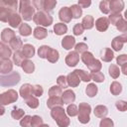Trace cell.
I'll return each instance as SVG.
<instances>
[{
  "mask_svg": "<svg viewBox=\"0 0 127 127\" xmlns=\"http://www.w3.org/2000/svg\"><path fill=\"white\" fill-rule=\"evenodd\" d=\"M51 116L57 122L59 127H67L70 123L69 118L65 115V110L62 106L54 107L51 111Z\"/></svg>",
  "mask_w": 127,
  "mask_h": 127,
  "instance_id": "obj_1",
  "label": "cell"
},
{
  "mask_svg": "<svg viewBox=\"0 0 127 127\" xmlns=\"http://www.w3.org/2000/svg\"><path fill=\"white\" fill-rule=\"evenodd\" d=\"M19 12L21 14L20 16L25 21H30L35 15V8L33 7L31 1L24 0L19 2Z\"/></svg>",
  "mask_w": 127,
  "mask_h": 127,
  "instance_id": "obj_2",
  "label": "cell"
},
{
  "mask_svg": "<svg viewBox=\"0 0 127 127\" xmlns=\"http://www.w3.org/2000/svg\"><path fill=\"white\" fill-rule=\"evenodd\" d=\"M21 79V75L17 71H11L8 74L0 75V85L7 87V86H13L16 85Z\"/></svg>",
  "mask_w": 127,
  "mask_h": 127,
  "instance_id": "obj_3",
  "label": "cell"
},
{
  "mask_svg": "<svg viewBox=\"0 0 127 127\" xmlns=\"http://www.w3.org/2000/svg\"><path fill=\"white\" fill-rule=\"evenodd\" d=\"M33 21L35 24L40 25V27L45 28L53 24V17L49 13H46L44 11H38L37 13H35L33 17Z\"/></svg>",
  "mask_w": 127,
  "mask_h": 127,
  "instance_id": "obj_4",
  "label": "cell"
},
{
  "mask_svg": "<svg viewBox=\"0 0 127 127\" xmlns=\"http://www.w3.org/2000/svg\"><path fill=\"white\" fill-rule=\"evenodd\" d=\"M78 121L82 124H86L89 122L90 120V117H89V114L91 112V107L88 103H85V102H82V103H79L78 107Z\"/></svg>",
  "mask_w": 127,
  "mask_h": 127,
  "instance_id": "obj_5",
  "label": "cell"
},
{
  "mask_svg": "<svg viewBox=\"0 0 127 127\" xmlns=\"http://www.w3.org/2000/svg\"><path fill=\"white\" fill-rule=\"evenodd\" d=\"M18 99V93L14 89H8L7 91L0 94V104L1 105H8L11 104Z\"/></svg>",
  "mask_w": 127,
  "mask_h": 127,
  "instance_id": "obj_6",
  "label": "cell"
},
{
  "mask_svg": "<svg viewBox=\"0 0 127 127\" xmlns=\"http://www.w3.org/2000/svg\"><path fill=\"white\" fill-rule=\"evenodd\" d=\"M126 42H127V36H126V34H123L121 36H117V37H115L112 40V43H111L112 49L114 51H116V52H119L123 48V45Z\"/></svg>",
  "mask_w": 127,
  "mask_h": 127,
  "instance_id": "obj_7",
  "label": "cell"
},
{
  "mask_svg": "<svg viewBox=\"0 0 127 127\" xmlns=\"http://www.w3.org/2000/svg\"><path fill=\"white\" fill-rule=\"evenodd\" d=\"M13 69V63L10 59H1L0 60V73L8 74Z\"/></svg>",
  "mask_w": 127,
  "mask_h": 127,
  "instance_id": "obj_8",
  "label": "cell"
},
{
  "mask_svg": "<svg viewBox=\"0 0 127 127\" xmlns=\"http://www.w3.org/2000/svg\"><path fill=\"white\" fill-rule=\"evenodd\" d=\"M79 62V55L75 51L69 52L65 57V64L67 66H75Z\"/></svg>",
  "mask_w": 127,
  "mask_h": 127,
  "instance_id": "obj_9",
  "label": "cell"
},
{
  "mask_svg": "<svg viewBox=\"0 0 127 127\" xmlns=\"http://www.w3.org/2000/svg\"><path fill=\"white\" fill-rule=\"evenodd\" d=\"M59 18L64 23H69L72 19L69 7H62L61 10L59 11Z\"/></svg>",
  "mask_w": 127,
  "mask_h": 127,
  "instance_id": "obj_10",
  "label": "cell"
},
{
  "mask_svg": "<svg viewBox=\"0 0 127 127\" xmlns=\"http://www.w3.org/2000/svg\"><path fill=\"white\" fill-rule=\"evenodd\" d=\"M123 9H124V2L122 0L109 1V10H111V13H121Z\"/></svg>",
  "mask_w": 127,
  "mask_h": 127,
  "instance_id": "obj_11",
  "label": "cell"
},
{
  "mask_svg": "<svg viewBox=\"0 0 127 127\" xmlns=\"http://www.w3.org/2000/svg\"><path fill=\"white\" fill-rule=\"evenodd\" d=\"M62 100L64 104H71L75 100V93L71 89H66L62 93Z\"/></svg>",
  "mask_w": 127,
  "mask_h": 127,
  "instance_id": "obj_12",
  "label": "cell"
},
{
  "mask_svg": "<svg viewBox=\"0 0 127 127\" xmlns=\"http://www.w3.org/2000/svg\"><path fill=\"white\" fill-rule=\"evenodd\" d=\"M109 21L106 17H100L95 21V27L99 32H105L109 27Z\"/></svg>",
  "mask_w": 127,
  "mask_h": 127,
  "instance_id": "obj_13",
  "label": "cell"
},
{
  "mask_svg": "<svg viewBox=\"0 0 127 127\" xmlns=\"http://www.w3.org/2000/svg\"><path fill=\"white\" fill-rule=\"evenodd\" d=\"M21 21H22L21 16H20L17 12H12L11 15L9 16L8 24H9L12 28H17V27H19V26L22 24Z\"/></svg>",
  "mask_w": 127,
  "mask_h": 127,
  "instance_id": "obj_14",
  "label": "cell"
},
{
  "mask_svg": "<svg viewBox=\"0 0 127 127\" xmlns=\"http://www.w3.org/2000/svg\"><path fill=\"white\" fill-rule=\"evenodd\" d=\"M16 37V34L13 30L11 29H8V28H5L2 32H1V40H2V43H9L13 38Z\"/></svg>",
  "mask_w": 127,
  "mask_h": 127,
  "instance_id": "obj_15",
  "label": "cell"
},
{
  "mask_svg": "<svg viewBox=\"0 0 127 127\" xmlns=\"http://www.w3.org/2000/svg\"><path fill=\"white\" fill-rule=\"evenodd\" d=\"M66 77V82H67V85L71 86V87H76L79 85V82H80V79L79 77L77 76V74L74 72V70L70 73L67 74Z\"/></svg>",
  "mask_w": 127,
  "mask_h": 127,
  "instance_id": "obj_16",
  "label": "cell"
},
{
  "mask_svg": "<svg viewBox=\"0 0 127 127\" xmlns=\"http://www.w3.org/2000/svg\"><path fill=\"white\" fill-rule=\"evenodd\" d=\"M62 46L65 50H70L75 46V39L72 36H65L62 40Z\"/></svg>",
  "mask_w": 127,
  "mask_h": 127,
  "instance_id": "obj_17",
  "label": "cell"
},
{
  "mask_svg": "<svg viewBox=\"0 0 127 127\" xmlns=\"http://www.w3.org/2000/svg\"><path fill=\"white\" fill-rule=\"evenodd\" d=\"M22 54L26 59H30L35 55V48L31 44H25L22 47Z\"/></svg>",
  "mask_w": 127,
  "mask_h": 127,
  "instance_id": "obj_18",
  "label": "cell"
},
{
  "mask_svg": "<svg viewBox=\"0 0 127 127\" xmlns=\"http://www.w3.org/2000/svg\"><path fill=\"white\" fill-rule=\"evenodd\" d=\"M62 105H64V102H63L61 96H53L47 100V106L51 109H53L54 107H57V106H62Z\"/></svg>",
  "mask_w": 127,
  "mask_h": 127,
  "instance_id": "obj_19",
  "label": "cell"
},
{
  "mask_svg": "<svg viewBox=\"0 0 127 127\" xmlns=\"http://www.w3.org/2000/svg\"><path fill=\"white\" fill-rule=\"evenodd\" d=\"M32 87L33 85H31L30 83H25L20 87V95L24 98L27 99L28 97L32 96Z\"/></svg>",
  "mask_w": 127,
  "mask_h": 127,
  "instance_id": "obj_20",
  "label": "cell"
},
{
  "mask_svg": "<svg viewBox=\"0 0 127 127\" xmlns=\"http://www.w3.org/2000/svg\"><path fill=\"white\" fill-rule=\"evenodd\" d=\"M33 35H34V37H35L36 39H38V40H43V39H45V38L48 36V31H47L44 27L38 26V27H36V28L34 29Z\"/></svg>",
  "mask_w": 127,
  "mask_h": 127,
  "instance_id": "obj_21",
  "label": "cell"
},
{
  "mask_svg": "<svg viewBox=\"0 0 127 127\" xmlns=\"http://www.w3.org/2000/svg\"><path fill=\"white\" fill-rule=\"evenodd\" d=\"M21 67L23 68V70L26 73H33L35 70V64L32 61L26 59L25 61H23V63L21 64Z\"/></svg>",
  "mask_w": 127,
  "mask_h": 127,
  "instance_id": "obj_22",
  "label": "cell"
},
{
  "mask_svg": "<svg viewBox=\"0 0 127 127\" xmlns=\"http://www.w3.org/2000/svg\"><path fill=\"white\" fill-rule=\"evenodd\" d=\"M12 55V51L10 47L5 45L4 43L0 42V58L1 59H9Z\"/></svg>",
  "mask_w": 127,
  "mask_h": 127,
  "instance_id": "obj_23",
  "label": "cell"
},
{
  "mask_svg": "<svg viewBox=\"0 0 127 127\" xmlns=\"http://www.w3.org/2000/svg\"><path fill=\"white\" fill-rule=\"evenodd\" d=\"M94 115L98 118H104L108 114V109L105 105H97L94 108Z\"/></svg>",
  "mask_w": 127,
  "mask_h": 127,
  "instance_id": "obj_24",
  "label": "cell"
},
{
  "mask_svg": "<svg viewBox=\"0 0 127 127\" xmlns=\"http://www.w3.org/2000/svg\"><path fill=\"white\" fill-rule=\"evenodd\" d=\"M9 46L11 50H14L15 52H17V51H20V49L23 47V42L19 37L16 36L9 42Z\"/></svg>",
  "mask_w": 127,
  "mask_h": 127,
  "instance_id": "obj_25",
  "label": "cell"
},
{
  "mask_svg": "<svg viewBox=\"0 0 127 127\" xmlns=\"http://www.w3.org/2000/svg\"><path fill=\"white\" fill-rule=\"evenodd\" d=\"M114 58V54H113V51L109 48H105L103 51H102V54H101V60L103 62H106V63H109L113 60Z\"/></svg>",
  "mask_w": 127,
  "mask_h": 127,
  "instance_id": "obj_26",
  "label": "cell"
},
{
  "mask_svg": "<svg viewBox=\"0 0 127 127\" xmlns=\"http://www.w3.org/2000/svg\"><path fill=\"white\" fill-rule=\"evenodd\" d=\"M83 27V29H86V30H89L91 29L93 26H94V19L92 16L90 15H86L83 19H82V22L80 23Z\"/></svg>",
  "mask_w": 127,
  "mask_h": 127,
  "instance_id": "obj_27",
  "label": "cell"
},
{
  "mask_svg": "<svg viewBox=\"0 0 127 127\" xmlns=\"http://www.w3.org/2000/svg\"><path fill=\"white\" fill-rule=\"evenodd\" d=\"M67 32V27L64 23H57L54 26V33L58 36H62Z\"/></svg>",
  "mask_w": 127,
  "mask_h": 127,
  "instance_id": "obj_28",
  "label": "cell"
},
{
  "mask_svg": "<svg viewBox=\"0 0 127 127\" xmlns=\"http://www.w3.org/2000/svg\"><path fill=\"white\" fill-rule=\"evenodd\" d=\"M56 5H57V0H44L43 11L46 13L52 12L56 7Z\"/></svg>",
  "mask_w": 127,
  "mask_h": 127,
  "instance_id": "obj_29",
  "label": "cell"
},
{
  "mask_svg": "<svg viewBox=\"0 0 127 127\" xmlns=\"http://www.w3.org/2000/svg\"><path fill=\"white\" fill-rule=\"evenodd\" d=\"M12 12H15L11 9H8L6 7H0V21L1 22H8L9 16Z\"/></svg>",
  "mask_w": 127,
  "mask_h": 127,
  "instance_id": "obj_30",
  "label": "cell"
},
{
  "mask_svg": "<svg viewBox=\"0 0 127 127\" xmlns=\"http://www.w3.org/2000/svg\"><path fill=\"white\" fill-rule=\"evenodd\" d=\"M69 10H70V13H71V16H72L73 19H78L82 15V9L77 4L71 5L69 7Z\"/></svg>",
  "mask_w": 127,
  "mask_h": 127,
  "instance_id": "obj_31",
  "label": "cell"
},
{
  "mask_svg": "<svg viewBox=\"0 0 127 127\" xmlns=\"http://www.w3.org/2000/svg\"><path fill=\"white\" fill-rule=\"evenodd\" d=\"M59 58H60V55H59V52L55 49H50L49 53H48V56H47V60L50 62V63H57L59 61Z\"/></svg>",
  "mask_w": 127,
  "mask_h": 127,
  "instance_id": "obj_32",
  "label": "cell"
},
{
  "mask_svg": "<svg viewBox=\"0 0 127 127\" xmlns=\"http://www.w3.org/2000/svg\"><path fill=\"white\" fill-rule=\"evenodd\" d=\"M19 33L21 36H24V37H28L32 34V28L26 24V23H23L19 26Z\"/></svg>",
  "mask_w": 127,
  "mask_h": 127,
  "instance_id": "obj_33",
  "label": "cell"
},
{
  "mask_svg": "<svg viewBox=\"0 0 127 127\" xmlns=\"http://www.w3.org/2000/svg\"><path fill=\"white\" fill-rule=\"evenodd\" d=\"M74 72L77 74V76L79 77V79L82 80V81H84V82H88V81L91 80L90 73H88L87 71H85L83 69H75Z\"/></svg>",
  "mask_w": 127,
  "mask_h": 127,
  "instance_id": "obj_34",
  "label": "cell"
},
{
  "mask_svg": "<svg viewBox=\"0 0 127 127\" xmlns=\"http://www.w3.org/2000/svg\"><path fill=\"white\" fill-rule=\"evenodd\" d=\"M18 6L17 1H8V0H0V7H6L8 9H11L16 12Z\"/></svg>",
  "mask_w": 127,
  "mask_h": 127,
  "instance_id": "obj_35",
  "label": "cell"
},
{
  "mask_svg": "<svg viewBox=\"0 0 127 127\" xmlns=\"http://www.w3.org/2000/svg\"><path fill=\"white\" fill-rule=\"evenodd\" d=\"M95 59H94V57H93V55L90 53V52H85V53H83V54H81V61L83 62V64L86 65V66H88L93 61H94Z\"/></svg>",
  "mask_w": 127,
  "mask_h": 127,
  "instance_id": "obj_36",
  "label": "cell"
},
{
  "mask_svg": "<svg viewBox=\"0 0 127 127\" xmlns=\"http://www.w3.org/2000/svg\"><path fill=\"white\" fill-rule=\"evenodd\" d=\"M25 60H26V58L23 56V54H22L21 51H17V52L14 53V55H13V63H14L16 65L21 66V64H22L23 61H25Z\"/></svg>",
  "mask_w": 127,
  "mask_h": 127,
  "instance_id": "obj_37",
  "label": "cell"
},
{
  "mask_svg": "<svg viewBox=\"0 0 127 127\" xmlns=\"http://www.w3.org/2000/svg\"><path fill=\"white\" fill-rule=\"evenodd\" d=\"M122 91V85L118 81H113L110 84V92L113 95H119Z\"/></svg>",
  "mask_w": 127,
  "mask_h": 127,
  "instance_id": "obj_38",
  "label": "cell"
},
{
  "mask_svg": "<svg viewBox=\"0 0 127 127\" xmlns=\"http://www.w3.org/2000/svg\"><path fill=\"white\" fill-rule=\"evenodd\" d=\"M97 91H98V88H97V86L95 85V83H89V84L86 86V88H85V93H86V95L89 96V97L95 96L96 93H97Z\"/></svg>",
  "mask_w": 127,
  "mask_h": 127,
  "instance_id": "obj_39",
  "label": "cell"
},
{
  "mask_svg": "<svg viewBox=\"0 0 127 127\" xmlns=\"http://www.w3.org/2000/svg\"><path fill=\"white\" fill-rule=\"evenodd\" d=\"M87 67H88V69H89L91 72H96V71H99V70L101 69L102 64H101V63H100L99 60L95 59Z\"/></svg>",
  "mask_w": 127,
  "mask_h": 127,
  "instance_id": "obj_40",
  "label": "cell"
},
{
  "mask_svg": "<svg viewBox=\"0 0 127 127\" xmlns=\"http://www.w3.org/2000/svg\"><path fill=\"white\" fill-rule=\"evenodd\" d=\"M108 72H109V75L114 79L118 78L120 75V69L116 64H110V66L108 68Z\"/></svg>",
  "mask_w": 127,
  "mask_h": 127,
  "instance_id": "obj_41",
  "label": "cell"
},
{
  "mask_svg": "<svg viewBox=\"0 0 127 127\" xmlns=\"http://www.w3.org/2000/svg\"><path fill=\"white\" fill-rule=\"evenodd\" d=\"M25 102H26V104L30 108H33V109H35V108H37L39 106V100H38V98L36 96H33V95L30 96V97H28L27 99H25Z\"/></svg>",
  "mask_w": 127,
  "mask_h": 127,
  "instance_id": "obj_42",
  "label": "cell"
},
{
  "mask_svg": "<svg viewBox=\"0 0 127 127\" xmlns=\"http://www.w3.org/2000/svg\"><path fill=\"white\" fill-rule=\"evenodd\" d=\"M122 18H123V16L121 15V13H111L107 19H108L109 23H111L112 25L115 26V25H116Z\"/></svg>",
  "mask_w": 127,
  "mask_h": 127,
  "instance_id": "obj_43",
  "label": "cell"
},
{
  "mask_svg": "<svg viewBox=\"0 0 127 127\" xmlns=\"http://www.w3.org/2000/svg\"><path fill=\"white\" fill-rule=\"evenodd\" d=\"M63 93V89L59 86V85H54L49 89V95L50 97L53 96H62Z\"/></svg>",
  "mask_w": 127,
  "mask_h": 127,
  "instance_id": "obj_44",
  "label": "cell"
},
{
  "mask_svg": "<svg viewBox=\"0 0 127 127\" xmlns=\"http://www.w3.org/2000/svg\"><path fill=\"white\" fill-rule=\"evenodd\" d=\"M50 49H51V47H49V46H46V45L41 46L39 48V50H38V56L41 59H46L47 56H48V53H49Z\"/></svg>",
  "mask_w": 127,
  "mask_h": 127,
  "instance_id": "obj_45",
  "label": "cell"
},
{
  "mask_svg": "<svg viewBox=\"0 0 127 127\" xmlns=\"http://www.w3.org/2000/svg\"><path fill=\"white\" fill-rule=\"evenodd\" d=\"M90 78H91V80H94L95 82H103L104 81V75L101 71L91 72L90 73Z\"/></svg>",
  "mask_w": 127,
  "mask_h": 127,
  "instance_id": "obj_46",
  "label": "cell"
},
{
  "mask_svg": "<svg viewBox=\"0 0 127 127\" xmlns=\"http://www.w3.org/2000/svg\"><path fill=\"white\" fill-rule=\"evenodd\" d=\"M24 115H25V111H24L23 109H21V108H14V109L12 110V112H11L12 118H14V119H16V120L21 119Z\"/></svg>",
  "mask_w": 127,
  "mask_h": 127,
  "instance_id": "obj_47",
  "label": "cell"
},
{
  "mask_svg": "<svg viewBox=\"0 0 127 127\" xmlns=\"http://www.w3.org/2000/svg\"><path fill=\"white\" fill-rule=\"evenodd\" d=\"M66 113H67L68 116H71V117L76 116L77 113H78L77 106L74 105V104H72V103H71V104H68V106H67V108H66Z\"/></svg>",
  "mask_w": 127,
  "mask_h": 127,
  "instance_id": "obj_48",
  "label": "cell"
},
{
  "mask_svg": "<svg viewBox=\"0 0 127 127\" xmlns=\"http://www.w3.org/2000/svg\"><path fill=\"white\" fill-rule=\"evenodd\" d=\"M99 9L103 14H109L110 10H109V1L103 0L99 3Z\"/></svg>",
  "mask_w": 127,
  "mask_h": 127,
  "instance_id": "obj_49",
  "label": "cell"
},
{
  "mask_svg": "<svg viewBox=\"0 0 127 127\" xmlns=\"http://www.w3.org/2000/svg\"><path fill=\"white\" fill-rule=\"evenodd\" d=\"M42 124H44L42 117H40L39 115H34V116H32L31 127H39V126H41Z\"/></svg>",
  "mask_w": 127,
  "mask_h": 127,
  "instance_id": "obj_50",
  "label": "cell"
},
{
  "mask_svg": "<svg viewBox=\"0 0 127 127\" xmlns=\"http://www.w3.org/2000/svg\"><path fill=\"white\" fill-rule=\"evenodd\" d=\"M74 49H75V52L77 54H83V53L87 52L88 47H87V45L85 43H78V44H76L74 46Z\"/></svg>",
  "mask_w": 127,
  "mask_h": 127,
  "instance_id": "obj_51",
  "label": "cell"
},
{
  "mask_svg": "<svg viewBox=\"0 0 127 127\" xmlns=\"http://www.w3.org/2000/svg\"><path fill=\"white\" fill-rule=\"evenodd\" d=\"M44 93V89L41 85L39 84H36V85H33L32 87V94L35 95L36 97H39V96H42Z\"/></svg>",
  "mask_w": 127,
  "mask_h": 127,
  "instance_id": "obj_52",
  "label": "cell"
},
{
  "mask_svg": "<svg viewBox=\"0 0 127 127\" xmlns=\"http://www.w3.org/2000/svg\"><path fill=\"white\" fill-rule=\"evenodd\" d=\"M116 28H117V30L118 31H120V32H126L127 31V21L124 19V18H122L116 25Z\"/></svg>",
  "mask_w": 127,
  "mask_h": 127,
  "instance_id": "obj_53",
  "label": "cell"
},
{
  "mask_svg": "<svg viewBox=\"0 0 127 127\" xmlns=\"http://www.w3.org/2000/svg\"><path fill=\"white\" fill-rule=\"evenodd\" d=\"M31 120H32V116L30 115H25L21 118L20 120V125L22 127H31Z\"/></svg>",
  "mask_w": 127,
  "mask_h": 127,
  "instance_id": "obj_54",
  "label": "cell"
},
{
  "mask_svg": "<svg viewBox=\"0 0 127 127\" xmlns=\"http://www.w3.org/2000/svg\"><path fill=\"white\" fill-rule=\"evenodd\" d=\"M113 126H114V123H113L112 119L107 118V117L102 118L99 123V127H113Z\"/></svg>",
  "mask_w": 127,
  "mask_h": 127,
  "instance_id": "obj_55",
  "label": "cell"
},
{
  "mask_svg": "<svg viewBox=\"0 0 127 127\" xmlns=\"http://www.w3.org/2000/svg\"><path fill=\"white\" fill-rule=\"evenodd\" d=\"M57 82H58V85L63 89V88H66L68 85H67V82H66V77L64 75H60L58 76L57 78Z\"/></svg>",
  "mask_w": 127,
  "mask_h": 127,
  "instance_id": "obj_56",
  "label": "cell"
},
{
  "mask_svg": "<svg viewBox=\"0 0 127 127\" xmlns=\"http://www.w3.org/2000/svg\"><path fill=\"white\" fill-rule=\"evenodd\" d=\"M83 31H84V29H83V27H82V25H81L80 23L75 24V25L73 26V28H72L73 35H75V36H79V35H81V34L83 33Z\"/></svg>",
  "mask_w": 127,
  "mask_h": 127,
  "instance_id": "obj_57",
  "label": "cell"
},
{
  "mask_svg": "<svg viewBox=\"0 0 127 127\" xmlns=\"http://www.w3.org/2000/svg\"><path fill=\"white\" fill-rule=\"evenodd\" d=\"M115 105H116V108L121 112H124L127 109V102L124 100H118Z\"/></svg>",
  "mask_w": 127,
  "mask_h": 127,
  "instance_id": "obj_58",
  "label": "cell"
},
{
  "mask_svg": "<svg viewBox=\"0 0 127 127\" xmlns=\"http://www.w3.org/2000/svg\"><path fill=\"white\" fill-rule=\"evenodd\" d=\"M33 7L38 9L39 11H43V4H44V0H34L31 2Z\"/></svg>",
  "mask_w": 127,
  "mask_h": 127,
  "instance_id": "obj_59",
  "label": "cell"
},
{
  "mask_svg": "<svg viewBox=\"0 0 127 127\" xmlns=\"http://www.w3.org/2000/svg\"><path fill=\"white\" fill-rule=\"evenodd\" d=\"M116 62H117V64H118L119 65H122V64H126V63H127V56H126L125 54L118 56V57L116 58Z\"/></svg>",
  "mask_w": 127,
  "mask_h": 127,
  "instance_id": "obj_60",
  "label": "cell"
},
{
  "mask_svg": "<svg viewBox=\"0 0 127 127\" xmlns=\"http://www.w3.org/2000/svg\"><path fill=\"white\" fill-rule=\"evenodd\" d=\"M81 9L82 8H87L91 5V1L90 0H79L78 1V4H77Z\"/></svg>",
  "mask_w": 127,
  "mask_h": 127,
  "instance_id": "obj_61",
  "label": "cell"
},
{
  "mask_svg": "<svg viewBox=\"0 0 127 127\" xmlns=\"http://www.w3.org/2000/svg\"><path fill=\"white\" fill-rule=\"evenodd\" d=\"M120 71H122L123 72V74H127V64H122L121 65V70Z\"/></svg>",
  "mask_w": 127,
  "mask_h": 127,
  "instance_id": "obj_62",
  "label": "cell"
},
{
  "mask_svg": "<svg viewBox=\"0 0 127 127\" xmlns=\"http://www.w3.org/2000/svg\"><path fill=\"white\" fill-rule=\"evenodd\" d=\"M4 113H5V108H4V106H3V105H1V104H0V116H1V115H3Z\"/></svg>",
  "mask_w": 127,
  "mask_h": 127,
  "instance_id": "obj_63",
  "label": "cell"
},
{
  "mask_svg": "<svg viewBox=\"0 0 127 127\" xmlns=\"http://www.w3.org/2000/svg\"><path fill=\"white\" fill-rule=\"evenodd\" d=\"M39 127H50L48 124H42L41 126H39Z\"/></svg>",
  "mask_w": 127,
  "mask_h": 127,
  "instance_id": "obj_64",
  "label": "cell"
}]
</instances>
